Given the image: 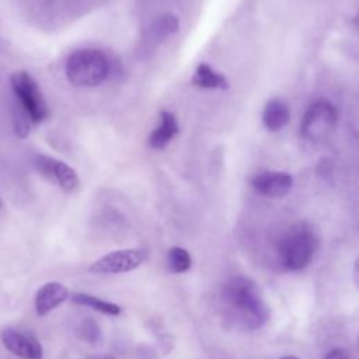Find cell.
Returning <instances> with one entry per match:
<instances>
[{"label":"cell","instance_id":"16","mask_svg":"<svg viewBox=\"0 0 359 359\" xmlns=\"http://www.w3.org/2000/svg\"><path fill=\"white\" fill-rule=\"evenodd\" d=\"M167 265L172 273H184L192 265L189 252L181 247H172L167 254Z\"/></svg>","mask_w":359,"mask_h":359},{"label":"cell","instance_id":"14","mask_svg":"<svg viewBox=\"0 0 359 359\" xmlns=\"http://www.w3.org/2000/svg\"><path fill=\"white\" fill-rule=\"evenodd\" d=\"M192 84L208 90H226L229 88V80L208 63H199L192 77Z\"/></svg>","mask_w":359,"mask_h":359},{"label":"cell","instance_id":"20","mask_svg":"<svg viewBox=\"0 0 359 359\" xmlns=\"http://www.w3.org/2000/svg\"><path fill=\"white\" fill-rule=\"evenodd\" d=\"M0 208H1V202H0Z\"/></svg>","mask_w":359,"mask_h":359},{"label":"cell","instance_id":"5","mask_svg":"<svg viewBox=\"0 0 359 359\" xmlns=\"http://www.w3.org/2000/svg\"><path fill=\"white\" fill-rule=\"evenodd\" d=\"M11 88L20 109L31 122L41 123L48 118L49 111L46 101L36 81L27 72H15L11 76Z\"/></svg>","mask_w":359,"mask_h":359},{"label":"cell","instance_id":"7","mask_svg":"<svg viewBox=\"0 0 359 359\" xmlns=\"http://www.w3.org/2000/svg\"><path fill=\"white\" fill-rule=\"evenodd\" d=\"M34 165L43 177L56 182L66 192H72L79 187V177L76 171L60 160L39 154L35 157Z\"/></svg>","mask_w":359,"mask_h":359},{"label":"cell","instance_id":"8","mask_svg":"<svg viewBox=\"0 0 359 359\" xmlns=\"http://www.w3.org/2000/svg\"><path fill=\"white\" fill-rule=\"evenodd\" d=\"M252 188L266 198H282L293 187V178L285 171H264L252 177Z\"/></svg>","mask_w":359,"mask_h":359},{"label":"cell","instance_id":"11","mask_svg":"<svg viewBox=\"0 0 359 359\" xmlns=\"http://www.w3.org/2000/svg\"><path fill=\"white\" fill-rule=\"evenodd\" d=\"M178 130L180 128L175 115L170 111H161L160 125L150 133L149 146L153 149H164L178 133Z\"/></svg>","mask_w":359,"mask_h":359},{"label":"cell","instance_id":"18","mask_svg":"<svg viewBox=\"0 0 359 359\" xmlns=\"http://www.w3.org/2000/svg\"><path fill=\"white\" fill-rule=\"evenodd\" d=\"M87 359H115V358L111 355H107V353H97V355L88 356Z\"/></svg>","mask_w":359,"mask_h":359},{"label":"cell","instance_id":"10","mask_svg":"<svg viewBox=\"0 0 359 359\" xmlns=\"http://www.w3.org/2000/svg\"><path fill=\"white\" fill-rule=\"evenodd\" d=\"M69 297V289L59 282L45 283L35 294V310L39 316H46Z\"/></svg>","mask_w":359,"mask_h":359},{"label":"cell","instance_id":"2","mask_svg":"<svg viewBox=\"0 0 359 359\" xmlns=\"http://www.w3.org/2000/svg\"><path fill=\"white\" fill-rule=\"evenodd\" d=\"M318 248V236L309 223L294 224L285 233L278 245V258L287 271H302L314 258Z\"/></svg>","mask_w":359,"mask_h":359},{"label":"cell","instance_id":"17","mask_svg":"<svg viewBox=\"0 0 359 359\" xmlns=\"http://www.w3.org/2000/svg\"><path fill=\"white\" fill-rule=\"evenodd\" d=\"M324 359H355V358L351 355V352H348L344 348H332L325 353Z\"/></svg>","mask_w":359,"mask_h":359},{"label":"cell","instance_id":"6","mask_svg":"<svg viewBox=\"0 0 359 359\" xmlns=\"http://www.w3.org/2000/svg\"><path fill=\"white\" fill-rule=\"evenodd\" d=\"M147 251L143 248H128V250H116L108 252L98 258L94 264L88 266V272L91 273H123L136 269L146 259Z\"/></svg>","mask_w":359,"mask_h":359},{"label":"cell","instance_id":"13","mask_svg":"<svg viewBox=\"0 0 359 359\" xmlns=\"http://www.w3.org/2000/svg\"><path fill=\"white\" fill-rule=\"evenodd\" d=\"M180 22L174 14H163L160 15L147 29L146 32V43L147 45H158L165 41L168 36L178 31Z\"/></svg>","mask_w":359,"mask_h":359},{"label":"cell","instance_id":"4","mask_svg":"<svg viewBox=\"0 0 359 359\" xmlns=\"http://www.w3.org/2000/svg\"><path fill=\"white\" fill-rule=\"evenodd\" d=\"M337 121L338 112L331 102L325 100L313 102L302 119V139L310 143H323L332 135L337 126Z\"/></svg>","mask_w":359,"mask_h":359},{"label":"cell","instance_id":"3","mask_svg":"<svg viewBox=\"0 0 359 359\" xmlns=\"http://www.w3.org/2000/svg\"><path fill=\"white\" fill-rule=\"evenodd\" d=\"M65 72L72 84L79 87H95L108 79L111 63L104 52L83 48L69 55Z\"/></svg>","mask_w":359,"mask_h":359},{"label":"cell","instance_id":"12","mask_svg":"<svg viewBox=\"0 0 359 359\" xmlns=\"http://www.w3.org/2000/svg\"><path fill=\"white\" fill-rule=\"evenodd\" d=\"M290 119V111L286 102L279 98L269 100L262 109V123L269 132H278L286 126Z\"/></svg>","mask_w":359,"mask_h":359},{"label":"cell","instance_id":"19","mask_svg":"<svg viewBox=\"0 0 359 359\" xmlns=\"http://www.w3.org/2000/svg\"><path fill=\"white\" fill-rule=\"evenodd\" d=\"M279 359H300V358L293 356V355H286V356H282V358H279Z\"/></svg>","mask_w":359,"mask_h":359},{"label":"cell","instance_id":"9","mask_svg":"<svg viewBox=\"0 0 359 359\" xmlns=\"http://www.w3.org/2000/svg\"><path fill=\"white\" fill-rule=\"evenodd\" d=\"M1 341L4 346L22 359H41L42 348L41 344L32 337L22 334L13 328H6L1 332Z\"/></svg>","mask_w":359,"mask_h":359},{"label":"cell","instance_id":"1","mask_svg":"<svg viewBox=\"0 0 359 359\" xmlns=\"http://www.w3.org/2000/svg\"><path fill=\"white\" fill-rule=\"evenodd\" d=\"M220 303L226 317L243 330H258L269 318L259 287L245 276H233L224 282Z\"/></svg>","mask_w":359,"mask_h":359},{"label":"cell","instance_id":"15","mask_svg":"<svg viewBox=\"0 0 359 359\" xmlns=\"http://www.w3.org/2000/svg\"><path fill=\"white\" fill-rule=\"evenodd\" d=\"M72 302L76 304H80V306L91 307V309H94L102 314H107V316H119L122 311L121 306H118L116 303H112V302L91 296L88 293H83V292L73 293Z\"/></svg>","mask_w":359,"mask_h":359}]
</instances>
